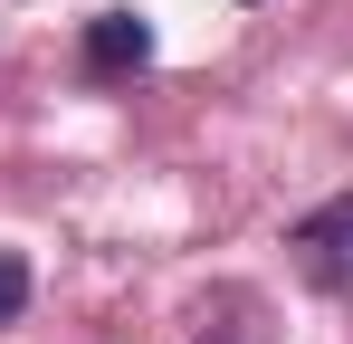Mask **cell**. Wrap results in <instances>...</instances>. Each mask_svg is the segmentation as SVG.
<instances>
[{"instance_id":"6da1fadb","label":"cell","mask_w":353,"mask_h":344,"mask_svg":"<svg viewBox=\"0 0 353 344\" xmlns=\"http://www.w3.org/2000/svg\"><path fill=\"white\" fill-rule=\"evenodd\" d=\"M153 57V19H134V10H96L86 19V67L96 77H134Z\"/></svg>"},{"instance_id":"277c9868","label":"cell","mask_w":353,"mask_h":344,"mask_svg":"<svg viewBox=\"0 0 353 344\" xmlns=\"http://www.w3.org/2000/svg\"><path fill=\"white\" fill-rule=\"evenodd\" d=\"M210 344H220V335H210Z\"/></svg>"},{"instance_id":"7a4b0ae2","label":"cell","mask_w":353,"mask_h":344,"mask_svg":"<svg viewBox=\"0 0 353 344\" xmlns=\"http://www.w3.org/2000/svg\"><path fill=\"white\" fill-rule=\"evenodd\" d=\"M296 249H305L315 278H353V191L325 201V211H305V220H296Z\"/></svg>"},{"instance_id":"3957f363","label":"cell","mask_w":353,"mask_h":344,"mask_svg":"<svg viewBox=\"0 0 353 344\" xmlns=\"http://www.w3.org/2000/svg\"><path fill=\"white\" fill-rule=\"evenodd\" d=\"M19 306H29V258H19V249H0V325H10Z\"/></svg>"}]
</instances>
